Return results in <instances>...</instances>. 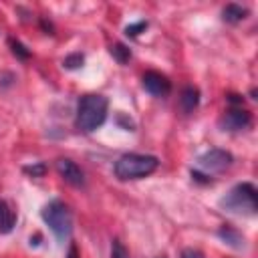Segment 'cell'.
I'll return each instance as SVG.
<instances>
[{
    "label": "cell",
    "mask_w": 258,
    "mask_h": 258,
    "mask_svg": "<svg viewBox=\"0 0 258 258\" xmlns=\"http://www.w3.org/2000/svg\"><path fill=\"white\" fill-rule=\"evenodd\" d=\"M220 236H222L228 244H232V246H240V240H242V238H240V234H238V232H234L232 228H228V226H226V228H222V230H220Z\"/></svg>",
    "instance_id": "obj_13"
},
{
    "label": "cell",
    "mask_w": 258,
    "mask_h": 258,
    "mask_svg": "<svg viewBox=\"0 0 258 258\" xmlns=\"http://www.w3.org/2000/svg\"><path fill=\"white\" fill-rule=\"evenodd\" d=\"M111 258H129L125 246L119 240H113V244H111Z\"/></svg>",
    "instance_id": "obj_16"
},
{
    "label": "cell",
    "mask_w": 258,
    "mask_h": 258,
    "mask_svg": "<svg viewBox=\"0 0 258 258\" xmlns=\"http://www.w3.org/2000/svg\"><path fill=\"white\" fill-rule=\"evenodd\" d=\"M159 165L155 155H141V153H125L115 161V175L123 181L127 179H141L153 173Z\"/></svg>",
    "instance_id": "obj_2"
},
{
    "label": "cell",
    "mask_w": 258,
    "mask_h": 258,
    "mask_svg": "<svg viewBox=\"0 0 258 258\" xmlns=\"http://www.w3.org/2000/svg\"><path fill=\"white\" fill-rule=\"evenodd\" d=\"M143 87L153 97H167L171 91V83L167 81V77L161 73H155V71H147L143 75Z\"/></svg>",
    "instance_id": "obj_8"
},
{
    "label": "cell",
    "mask_w": 258,
    "mask_h": 258,
    "mask_svg": "<svg viewBox=\"0 0 258 258\" xmlns=\"http://www.w3.org/2000/svg\"><path fill=\"white\" fill-rule=\"evenodd\" d=\"M157 258H165V256H157Z\"/></svg>",
    "instance_id": "obj_21"
},
{
    "label": "cell",
    "mask_w": 258,
    "mask_h": 258,
    "mask_svg": "<svg viewBox=\"0 0 258 258\" xmlns=\"http://www.w3.org/2000/svg\"><path fill=\"white\" fill-rule=\"evenodd\" d=\"M56 171L60 173V177L67 183H71L75 187H83L85 185V173L73 159H67V157L56 159Z\"/></svg>",
    "instance_id": "obj_7"
},
{
    "label": "cell",
    "mask_w": 258,
    "mask_h": 258,
    "mask_svg": "<svg viewBox=\"0 0 258 258\" xmlns=\"http://www.w3.org/2000/svg\"><path fill=\"white\" fill-rule=\"evenodd\" d=\"M16 224V214L10 208V204L6 200H0V234H8L12 232Z\"/></svg>",
    "instance_id": "obj_9"
},
{
    "label": "cell",
    "mask_w": 258,
    "mask_h": 258,
    "mask_svg": "<svg viewBox=\"0 0 258 258\" xmlns=\"http://www.w3.org/2000/svg\"><path fill=\"white\" fill-rule=\"evenodd\" d=\"M24 173L32 175V177H42L46 173V165L44 163H32V165H24Z\"/></svg>",
    "instance_id": "obj_14"
},
{
    "label": "cell",
    "mask_w": 258,
    "mask_h": 258,
    "mask_svg": "<svg viewBox=\"0 0 258 258\" xmlns=\"http://www.w3.org/2000/svg\"><path fill=\"white\" fill-rule=\"evenodd\" d=\"M200 103V91L196 87H185L179 95V107L183 113H191Z\"/></svg>",
    "instance_id": "obj_10"
},
{
    "label": "cell",
    "mask_w": 258,
    "mask_h": 258,
    "mask_svg": "<svg viewBox=\"0 0 258 258\" xmlns=\"http://www.w3.org/2000/svg\"><path fill=\"white\" fill-rule=\"evenodd\" d=\"M250 113L246 111V109H242V107H232V109H228L224 115H222V119H220V127L226 131H242V129H246L248 125H250Z\"/></svg>",
    "instance_id": "obj_5"
},
{
    "label": "cell",
    "mask_w": 258,
    "mask_h": 258,
    "mask_svg": "<svg viewBox=\"0 0 258 258\" xmlns=\"http://www.w3.org/2000/svg\"><path fill=\"white\" fill-rule=\"evenodd\" d=\"M67 258H81V254H79V248H77L75 244H71V246H69V252H67Z\"/></svg>",
    "instance_id": "obj_20"
},
{
    "label": "cell",
    "mask_w": 258,
    "mask_h": 258,
    "mask_svg": "<svg viewBox=\"0 0 258 258\" xmlns=\"http://www.w3.org/2000/svg\"><path fill=\"white\" fill-rule=\"evenodd\" d=\"M181 258H204V254L196 248H185V250H181Z\"/></svg>",
    "instance_id": "obj_19"
},
{
    "label": "cell",
    "mask_w": 258,
    "mask_h": 258,
    "mask_svg": "<svg viewBox=\"0 0 258 258\" xmlns=\"http://www.w3.org/2000/svg\"><path fill=\"white\" fill-rule=\"evenodd\" d=\"M147 28V22L145 20H141V22H137V24H129L127 28H125V34L127 36H137L141 30H145Z\"/></svg>",
    "instance_id": "obj_17"
},
{
    "label": "cell",
    "mask_w": 258,
    "mask_h": 258,
    "mask_svg": "<svg viewBox=\"0 0 258 258\" xmlns=\"http://www.w3.org/2000/svg\"><path fill=\"white\" fill-rule=\"evenodd\" d=\"M107 107H109L107 97L97 95V93L83 95L77 105V119H75L77 129L83 133L95 131L99 125H103L107 117Z\"/></svg>",
    "instance_id": "obj_1"
},
{
    "label": "cell",
    "mask_w": 258,
    "mask_h": 258,
    "mask_svg": "<svg viewBox=\"0 0 258 258\" xmlns=\"http://www.w3.org/2000/svg\"><path fill=\"white\" fill-rule=\"evenodd\" d=\"M232 163V153L224 149H210L200 157V165L206 171H224Z\"/></svg>",
    "instance_id": "obj_6"
},
{
    "label": "cell",
    "mask_w": 258,
    "mask_h": 258,
    "mask_svg": "<svg viewBox=\"0 0 258 258\" xmlns=\"http://www.w3.org/2000/svg\"><path fill=\"white\" fill-rule=\"evenodd\" d=\"M111 54H113V58L117 60V62H127L129 58H131V50L123 44V42H117V44H113L111 46Z\"/></svg>",
    "instance_id": "obj_12"
},
{
    "label": "cell",
    "mask_w": 258,
    "mask_h": 258,
    "mask_svg": "<svg viewBox=\"0 0 258 258\" xmlns=\"http://www.w3.org/2000/svg\"><path fill=\"white\" fill-rule=\"evenodd\" d=\"M83 60H85V58H83V54H81V52H73V54H69V56L64 58V62H62V64H64L67 69H79V67L83 64Z\"/></svg>",
    "instance_id": "obj_15"
},
{
    "label": "cell",
    "mask_w": 258,
    "mask_h": 258,
    "mask_svg": "<svg viewBox=\"0 0 258 258\" xmlns=\"http://www.w3.org/2000/svg\"><path fill=\"white\" fill-rule=\"evenodd\" d=\"M222 14H224V20H226V22H240V20L246 18L248 10L242 8V6H238V4H228Z\"/></svg>",
    "instance_id": "obj_11"
},
{
    "label": "cell",
    "mask_w": 258,
    "mask_h": 258,
    "mask_svg": "<svg viewBox=\"0 0 258 258\" xmlns=\"http://www.w3.org/2000/svg\"><path fill=\"white\" fill-rule=\"evenodd\" d=\"M40 216H42L44 224L54 232V236L58 240H64V238L71 236V232H73V216H71V210H69V206L64 202L50 200L42 208Z\"/></svg>",
    "instance_id": "obj_3"
},
{
    "label": "cell",
    "mask_w": 258,
    "mask_h": 258,
    "mask_svg": "<svg viewBox=\"0 0 258 258\" xmlns=\"http://www.w3.org/2000/svg\"><path fill=\"white\" fill-rule=\"evenodd\" d=\"M226 210L230 212H236V214H256V208H258V194H256V187L252 183H238L236 187H232L226 198H222L220 202Z\"/></svg>",
    "instance_id": "obj_4"
},
{
    "label": "cell",
    "mask_w": 258,
    "mask_h": 258,
    "mask_svg": "<svg viewBox=\"0 0 258 258\" xmlns=\"http://www.w3.org/2000/svg\"><path fill=\"white\" fill-rule=\"evenodd\" d=\"M10 46H12V52H14L16 56H20V58H28V56H30V52H28L18 40H10Z\"/></svg>",
    "instance_id": "obj_18"
}]
</instances>
